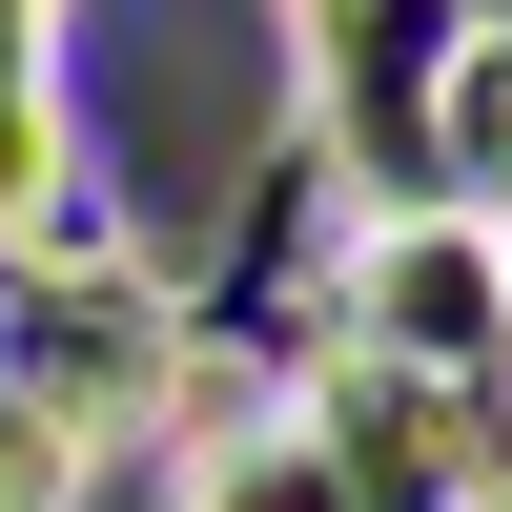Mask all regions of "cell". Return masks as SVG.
Returning <instances> with one entry per match:
<instances>
[{
  "label": "cell",
  "mask_w": 512,
  "mask_h": 512,
  "mask_svg": "<svg viewBox=\"0 0 512 512\" xmlns=\"http://www.w3.org/2000/svg\"><path fill=\"white\" fill-rule=\"evenodd\" d=\"M82 82H103L123 185L205 205L246 164V103H267V21H246V0H103V21H82Z\"/></svg>",
  "instance_id": "obj_1"
}]
</instances>
